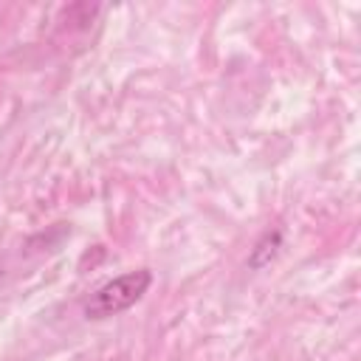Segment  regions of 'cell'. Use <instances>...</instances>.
I'll return each instance as SVG.
<instances>
[{"label": "cell", "instance_id": "6da1fadb", "mask_svg": "<svg viewBox=\"0 0 361 361\" xmlns=\"http://www.w3.org/2000/svg\"><path fill=\"white\" fill-rule=\"evenodd\" d=\"M152 285V271L138 268L130 274H121L110 282H104L102 288H96L90 293V299L85 302V316L87 319H110L118 316L124 310H130Z\"/></svg>", "mask_w": 361, "mask_h": 361}, {"label": "cell", "instance_id": "7a4b0ae2", "mask_svg": "<svg viewBox=\"0 0 361 361\" xmlns=\"http://www.w3.org/2000/svg\"><path fill=\"white\" fill-rule=\"evenodd\" d=\"M279 245H282V231H265L259 240H257V245L251 248V254H248V268L251 271H259V268H265L274 257H276V251H279Z\"/></svg>", "mask_w": 361, "mask_h": 361}]
</instances>
